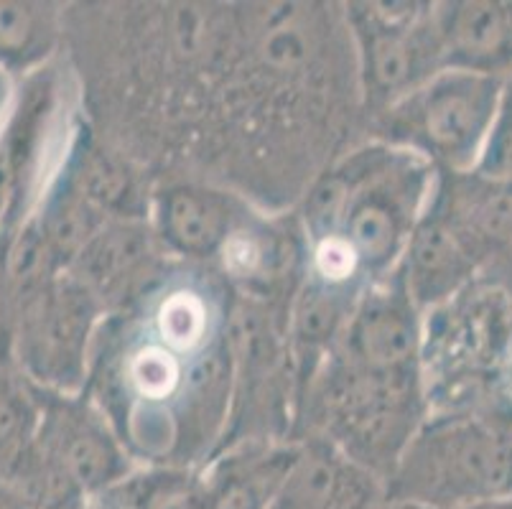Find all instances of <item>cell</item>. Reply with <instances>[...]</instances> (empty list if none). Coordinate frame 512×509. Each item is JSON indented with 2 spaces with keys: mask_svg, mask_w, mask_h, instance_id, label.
<instances>
[{
  "mask_svg": "<svg viewBox=\"0 0 512 509\" xmlns=\"http://www.w3.org/2000/svg\"><path fill=\"white\" fill-rule=\"evenodd\" d=\"M436 176L416 153L375 140L311 181L301 204V235L306 242L342 237L367 278H385L398 268Z\"/></svg>",
  "mask_w": 512,
  "mask_h": 509,
  "instance_id": "obj_1",
  "label": "cell"
},
{
  "mask_svg": "<svg viewBox=\"0 0 512 509\" xmlns=\"http://www.w3.org/2000/svg\"><path fill=\"white\" fill-rule=\"evenodd\" d=\"M512 497V420L434 410L385 482V504L462 507Z\"/></svg>",
  "mask_w": 512,
  "mask_h": 509,
  "instance_id": "obj_2",
  "label": "cell"
},
{
  "mask_svg": "<svg viewBox=\"0 0 512 509\" xmlns=\"http://www.w3.org/2000/svg\"><path fill=\"white\" fill-rule=\"evenodd\" d=\"M105 319L107 308L72 270L29 280L13 288L8 359L39 390L82 392Z\"/></svg>",
  "mask_w": 512,
  "mask_h": 509,
  "instance_id": "obj_3",
  "label": "cell"
},
{
  "mask_svg": "<svg viewBox=\"0 0 512 509\" xmlns=\"http://www.w3.org/2000/svg\"><path fill=\"white\" fill-rule=\"evenodd\" d=\"M505 79L444 69L377 118V140L406 148L439 174H472L500 110Z\"/></svg>",
  "mask_w": 512,
  "mask_h": 509,
  "instance_id": "obj_4",
  "label": "cell"
},
{
  "mask_svg": "<svg viewBox=\"0 0 512 509\" xmlns=\"http://www.w3.org/2000/svg\"><path fill=\"white\" fill-rule=\"evenodd\" d=\"M512 352V296L474 280L444 306L423 314V375L431 410H464L479 382L497 385Z\"/></svg>",
  "mask_w": 512,
  "mask_h": 509,
  "instance_id": "obj_5",
  "label": "cell"
},
{
  "mask_svg": "<svg viewBox=\"0 0 512 509\" xmlns=\"http://www.w3.org/2000/svg\"><path fill=\"white\" fill-rule=\"evenodd\" d=\"M39 400L34 464L46 507L92 502L136 469L113 423L85 390L74 395L39 390Z\"/></svg>",
  "mask_w": 512,
  "mask_h": 509,
  "instance_id": "obj_6",
  "label": "cell"
},
{
  "mask_svg": "<svg viewBox=\"0 0 512 509\" xmlns=\"http://www.w3.org/2000/svg\"><path fill=\"white\" fill-rule=\"evenodd\" d=\"M344 8L355 46L357 87L375 115L446 69L434 3H349Z\"/></svg>",
  "mask_w": 512,
  "mask_h": 509,
  "instance_id": "obj_7",
  "label": "cell"
},
{
  "mask_svg": "<svg viewBox=\"0 0 512 509\" xmlns=\"http://www.w3.org/2000/svg\"><path fill=\"white\" fill-rule=\"evenodd\" d=\"M148 212L166 255L197 265L220 260L237 232L255 217L237 194L199 181H176L158 189Z\"/></svg>",
  "mask_w": 512,
  "mask_h": 509,
  "instance_id": "obj_8",
  "label": "cell"
},
{
  "mask_svg": "<svg viewBox=\"0 0 512 509\" xmlns=\"http://www.w3.org/2000/svg\"><path fill=\"white\" fill-rule=\"evenodd\" d=\"M434 202L477 263L479 278L512 296V184L479 174H439Z\"/></svg>",
  "mask_w": 512,
  "mask_h": 509,
  "instance_id": "obj_9",
  "label": "cell"
},
{
  "mask_svg": "<svg viewBox=\"0 0 512 509\" xmlns=\"http://www.w3.org/2000/svg\"><path fill=\"white\" fill-rule=\"evenodd\" d=\"M385 484L327 438L293 443V456L268 509H383Z\"/></svg>",
  "mask_w": 512,
  "mask_h": 509,
  "instance_id": "obj_10",
  "label": "cell"
},
{
  "mask_svg": "<svg viewBox=\"0 0 512 509\" xmlns=\"http://www.w3.org/2000/svg\"><path fill=\"white\" fill-rule=\"evenodd\" d=\"M395 270L421 314L444 306L479 280L477 263L434 202V191Z\"/></svg>",
  "mask_w": 512,
  "mask_h": 509,
  "instance_id": "obj_11",
  "label": "cell"
},
{
  "mask_svg": "<svg viewBox=\"0 0 512 509\" xmlns=\"http://www.w3.org/2000/svg\"><path fill=\"white\" fill-rule=\"evenodd\" d=\"M444 67L462 72L512 74V3L454 0L434 3Z\"/></svg>",
  "mask_w": 512,
  "mask_h": 509,
  "instance_id": "obj_12",
  "label": "cell"
},
{
  "mask_svg": "<svg viewBox=\"0 0 512 509\" xmlns=\"http://www.w3.org/2000/svg\"><path fill=\"white\" fill-rule=\"evenodd\" d=\"M293 456L288 446H242L225 451L204 469L209 492L207 509H268Z\"/></svg>",
  "mask_w": 512,
  "mask_h": 509,
  "instance_id": "obj_13",
  "label": "cell"
},
{
  "mask_svg": "<svg viewBox=\"0 0 512 509\" xmlns=\"http://www.w3.org/2000/svg\"><path fill=\"white\" fill-rule=\"evenodd\" d=\"M64 31V11L41 0H0V72L31 77L57 51Z\"/></svg>",
  "mask_w": 512,
  "mask_h": 509,
  "instance_id": "obj_14",
  "label": "cell"
},
{
  "mask_svg": "<svg viewBox=\"0 0 512 509\" xmlns=\"http://www.w3.org/2000/svg\"><path fill=\"white\" fill-rule=\"evenodd\" d=\"M41 420L39 390L0 354V482L23 492L34 464V441Z\"/></svg>",
  "mask_w": 512,
  "mask_h": 509,
  "instance_id": "obj_15",
  "label": "cell"
},
{
  "mask_svg": "<svg viewBox=\"0 0 512 509\" xmlns=\"http://www.w3.org/2000/svg\"><path fill=\"white\" fill-rule=\"evenodd\" d=\"M204 469L136 466L123 482L102 492L87 509H207Z\"/></svg>",
  "mask_w": 512,
  "mask_h": 509,
  "instance_id": "obj_16",
  "label": "cell"
},
{
  "mask_svg": "<svg viewBox=\"0 0 512 509\" xmlns=\"http://www.w3.org/2000/svg\"><path fill=\"white\" fill-rule=\"evenodd\" d=\"M474 174L512 184V74L505 77L500 110Z\"/></svg>",
  "mask_w": 512,
  "mask_h": 509,
  "instance_id": "obj_17",
  "label": "cell"
},
{
  "mask_svg": "<svg viewBox=\"0 0 512 509\" xmlns=\"http://www.w3.org/2000/svg\"><path fill=\"white\" fill-rule=\"evenodd\" d=\"M16 227L0 224V354H6L8 326H11L13 311V242H16Z\"/></svg>",
  "mask_w": 512,
  "mask_h": 509,
  "instance_id": "obj_18",
  "label": "cell"
},
{
  "mask_svg": "<svg viewBox=\"0 0 512 509\" xmlns=\"http://www.w3.org/2000/svg\"><path fill=\"white\" fill-rule=\"evenodd\" d=\"M495 392L500 395L502 408H505V410H502V415L512 420V352H510V357H507L505 367H502L500 377H497Z\"/></svg>",
  "mask_w": 512,
  "mask_h": 509,
  "instance_id": "obj_19",
  "label": "cell"
},
{
  "mask_svg": "<svg viewBox=\"0 0 512 509\" xmlns=\"http://www.w3.org/2000/svg\"><path fill=\"white\" fill-rule=\"evenodd\" d=\"M383 509H512V497L492 499V502L462 504V507H421V504H385Z\"/></svg>",
  "mask_w": 512,
  "mask_h": 509,
  "instance_id": "obj_20",
  "label": "cell"
},
{
  "mask_svg": "<svg viewBox=\"0 0 512 509\" xmlns=\"http://www.w3.org/2000/svg\"><path fill=\"white\" fill-rule=\"evenodd\" d=\"M13 79L8 77L6 72H0V125L6 120L8 110H11V102H13Z\"/></svg>",
  "mask_w": 512,
  "mask_h": 509,
  "instance_id": "obj_21",
  "label": "cell"
}]
</instances>
